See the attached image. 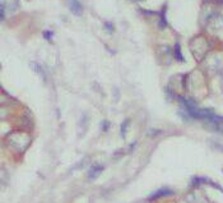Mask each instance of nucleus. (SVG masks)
Returning a JSON list of instances; mask_svg holds the SVG:
<instances>
[{"label":"nucleus","mask_w":223,"mask_h":203,"mask_svg":"<svg viewBox=\"0 0 223 203\" xmlns=\"http://www.w3.org/2000/svg\"><path fill=\"white\" fill-rule=\"evenodd\" d=\"M8 143L12 148H14L18 152H23L27 149V147L31 143V138L28 134L22 133V132H14L8 135Z\"/></svg>","instance_id":"f257e3e1"},{"label":"nucleus","mask_w":223,"mask_h":203,"mask_svg":"<svg viewBox=\"0 0 223 203\" xmlns=\"http://www.w3.org/2000/svg\"><path fill=\"white\" fill-rule=\"evenodd\" d=\"M104 171V166L102 165H93L92 167H91V170L88 171V179L89 180H94V179H97V177L100 176V174Z\"/></svg>","instance_id":"f03ea898"},{"label":"nucleus","mask_w":223,"mask_h":203,"mask_svg":"<svg viewBox=\"0 0 223 203\" xmlns=\"http://www.w3.org/2000/svg\"><path fill=\"white\" fill-rule=\"evenodd\" d=\"M69 9L75 15H82L83 13V6L78 0H69Z\"/></svg>","instance_id":"7ed1b4c3"},{"label":"nucleus","mask_w":223,"mask_h":203,"mask_svg":"<svg viewBox=\"0 0 223 203\" xmlns=\"http://www.w3.org/2000/svg\"><path fill=\"white\" fill-rule=\"evenodd\" d=\"M172 194V190H170V189H159V190H157L156 193H153L152 196L149 197L151 199H157V198H161V197H166V196H171Z\"/></svg>","instance_id":"20e7f679"},{"label":"nucleus","mask_w":223,"mask_h":203,"mask_svg":"<svg viewBox=\"0 0 223 203\" xmlns=\"http://www.w3.org/2000/svg\"><path fill=\"white\" fill-rule=\"evenodd\" d=\"M127 126H129V120H125V121H124V124H123V126H121V135H123V137H125Z\"/></svg>","instance_id":"39448f33"},{"label":"nucleus","mask_w":223,"mask_h":203,"mask_svg":"<svg viewBox=\"0 0 223 203\" xmlns=\"http://www.w3.org/2000/svg\"><path fill=\"white\" fill-rule=\"evenodd\" d=\"M222 90H223V79H222Z\"/></svg>","instance_id":"423d86ee"},{"label":"nucleus","mask_w":223,"mask_h":203,"mask_svg":"<svg viewBox=\"0 0 223 203\" xmlns=\"http://www.w3.org/2000/svg\"><path fill=\"white\" fill-rule=\"evenodd\" d=\"M219 2H222V3H223V0H219Z\"/></svg>","instance_id":"0eeeda50"}]
</instances>
